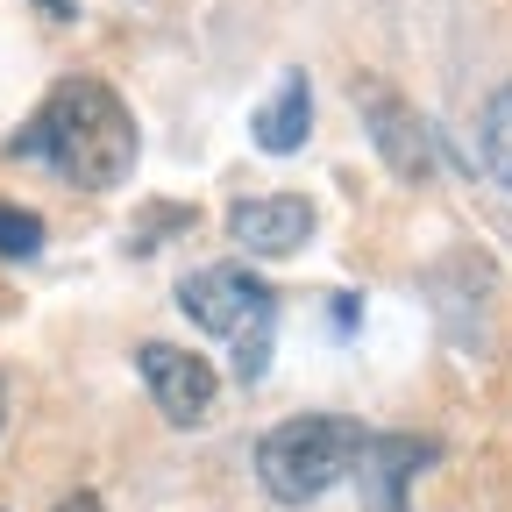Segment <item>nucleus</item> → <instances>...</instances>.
<instances>
[{"label": "nucleus", "instance_id": "1", "mask_svg": "<svg viewBox=\"0 0 512 512\" xmlns=\"http://www.w3.org/2000/svg\"><path fill=\"white\" fill-rule=\"evenodd\" d=\"M136 114H128V100L107 86V79H57L50 100L22 121V136H15V157H36L50 164L64 185H79V192H114L128 185V171H136Z\"/></svg>", "mask_w": 512, "mask_h": 512}, {"label": "nucleus", "instance_id": "2", "mask_svg": "<svg viewBox=\"0 0 512 512\" xmlns=\"http://www.w3.org/2000/svg\"><path fill=\"white\" fill-rule=\"evenodd\" d=\"M370 427L349 420V413H299V420H278L264 441H256V477H264V491L278 505H313L328 498L356 456H363Z\"/></svg>", "mask_w": 512, "mask_h": 512}, {"label": "nucleus", "instance_id": "3", "mask_svg": "<svg viewBox=\"0 0 512 512\" xmlns=\"http://www.w3.org/2000/svg\"><path fill=\"white\" fill-rule=\"evenodd\" d=\"M178 306L192 313V328H207L221 342H235V370L242 384H256L271 370V335H278V292L242 271V264H207L178 285Z\"/></svg>", "mask_w": 512, "mask_h": 512}, {"label": "nucleus", "instance_id": "4", "mask_svg": "<svg viewBox=\"0 0 512 512\" xmlns=\"http://www.w3.org/2000/svg\"><path fill=\"white\" fill-rule=\"evenodd\" d=\"M136 370H143L150 399H157V413H164L171 427H200V420L214 413L221 377H214L207 356H192V349H178V342H143V349H136Z\"/></svg>", "mask_w": 512, "mask_h": 512}, {"label": "nucleus", "instance_id": "5", "mask_svg": "<svg viewBox=\"0 0 512 512\" xmlns=\"http://www.w3.org/2000/svg\"><path fill=\"white\" fill-rule=\"evenodd\" d=\"M356 107H363V121H370L377 157L392 164V178H427V171H434V136H427L420 107H406L384 79H363V86H356Z\"/></svg>", "mask_w": 512, "mask_h": 512}, {"label": "nucleus", "instance_id": "6", "mask_svg": "<svg viewBox=\"0 0 512 512\" xmlns=\"http://www.w3.org/2000/svg\"><path fill=\"white\" fill-rule=\"evenodd\" d=\"M313 200L306 192H256V200H235L228 207V235L242 242V249H256V256H292V249H306V235H313Z\"/></svg>", "mask_w": 512, "mask_h": 512}, {"label": "nucleus", "instance_id": "7", "mask_svg": "<svg viewBox=\"0 0 512 512\" xmlns=\"http://www.w3.org/2000/svg\"><path fill=\"white\" fill-rule=\"evenodd\" d=\"M427 456H434V448L413 441V434H370L363 456H356V470H363V512H406V484L427 470Z\"/></svg>", "mask_w": 512, "mask_h": 512}, {"label": "nucleus", "instance_id": "8", "mask_svg": "<svg viewBox=\"0 0 512 512\" xmlns=\"http://www.w3.org/2000/svg\"><path fill=\"white\" fill-rule=\"evenodd\" d=\"M306 128H313V86H306V72H285L278 93L256 107L249 136H256V150H264V157H292V150L306 143Z\"/></svg>", "mask_w": 512, "mask_h": 512}, {"label": "nucleus", "instance_id": "9", "mask_svg": "<svg viewBox=\"0 0 512 512\" xmlns=\"http://www.w3.org/2000/svg\"><path fill=\"white\" fill-rule=\"evenodd\" d=\"M477 150H484V171L512 192V79L484 100V121H477Z\"/></svg>", "mask_w": 512, "mask_h": 512}, {"label": "nucleus", "instance_id": "10", "mask_svg": "<svg viewBox=\"0 0 512 512\" xmlns=\"http://www.w3.org/2000/svg\"><path fill=\"white\" fill-rule=\"evenodd\" d=\"M43 249V221L36 214H22V207H0V256H36Z\"/></svg>", "mask_w": 512, "mask_h": 512}, {"label": "nucleus", "instance_id": "11", "mask_svg": "<svg viewBox=\"0 0 512 512\" xmlns=\"http://www.w3.org/2000/svg\"><path fill=\"white\" fill-rule=\"evenodd\" d=\"M57 512H107L93 491H72V498H57Z\"/></svg>", "mask_w": 512, "mask_h": 512}, {"label": "nucleus", "instance_id": "12", "mask_svg": "<svg viewBox=\"0 0 512 512\" xmlns=\"http://www.w3.org/2000/svg\"><path fill=\"white\" fill-rule=\"evenodd\" d=\"M0 427H8V384H0Z\"/></svg>", "mask_w": 512, "mask_h": 512}]
</instances>
